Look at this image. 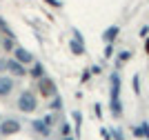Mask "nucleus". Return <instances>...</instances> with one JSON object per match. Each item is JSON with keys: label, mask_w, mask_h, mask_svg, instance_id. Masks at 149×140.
<instances>
[{"label": "nucleus", "mask_w": 149, "mask_h": 140, "mask_svg": "<svg viewBox=\"0 0 149 140\" xmlns=\"http://www.w3.org/2000/svg\"><path fill=\"white\" fill-rule=\"evenodd\" d=\"M111 114L116 118L123 114V104H120V76L111 73Z\"/></svg>", "instance_id": "f257e3e1"}, {"label": "nucleus", "mask_w": 149, "mask_h": 140, "mask_svg": "<svg viewBox=\"0 0 149 140\" xmlns=\"http://www.w3.org/2000/svg\"><path fill=\"white\" fill-rule=\"evenodd\" d=\"M36 107H38V96L29 89H25L18 96V109L25 111V114H31V111H36Z\"/></svg>", "instance_id": "f03ea898"}, {"label": "nucleus", "mask_w": 149, "mask_h": 140, "mask_svg": "<svg viewBox=\"0 0 149 140\" xmlns=\"http://www.w3.org/2000/svg\"><path fill=\"white\" fill-rule=\"evenodd\" d=\"M36 89H38V93H40V96H49V98H54V96H56V82H54L51 78H47V76L38 78Z\"/></svg>", "instance_id": "7ed1b4c3"}, {"label": "nucleus", "mask_w": 149, "mask_h": 140, "mask_svg": "<svg viewBox=\"0 0 149 140\" xmlns=\"http://www.w3.org/2000/svg\"><path fill=\"white\" fill-rule=\"evenodd\" d=\"M20 131V122L16 118H2L0 122V136H13Z\"/></svg>", "instance_id": "20e7f679"}, {"label": "nucleus", "mask_w": 149, "mask_h": 140, "mask_svg": "<svg viewBox=\"0 0 149 140\" xmlns=\"http://www.w3.org/2000/svg\"><path fill=\"white\" fill-rule=\"evenodd\" d=\"M13 60H18V62H22V65H31V62L36 60L33 58V54H31L29 49H25V47H13Z\"/></svg>", "instance_id": "39448f33"}, {"label": "nucleus", "mask_w": 149, "mask_h": 140, "mask_svg": "<svg viewBox=\"0 0 149 140\" xmlns=\"http://www.w3.org/2000/svg\"><path fill=\"white\" fill-rule=\"evenodd\" d=\"M7 71L11 73V76H18V78L27 76V67L18 60H7Z\"/></svg>", "instance_id": "423d86ee"}, {"label": "nucleus", "mask_w": 149, "mask_h": 140, "mask_svg": "<svg viewBox=\"0 0 149 140\" xmlns=\"http://www.w3.org/2000/svg\"><path fill=\"white\" fill-rule=\"evenodd\" d=\"M13 89V78L9 76H0V98H7Z\"/></svg>", "instance_id": "0eeeda50"}, {"label": "nucleus", "mask_w": 149, "mask_h": 140, "mask_svg": "<svg viewBox=\"0 0 149 140\" xmlns=\"http://www.w3.org/2000/svg\"><path fill=\"white\" fill-rule=\"evenodd\" d=\"M27 73H29L33 80L42 78V76H45V65H42V62H38V60H33V62H31V69H29Z\"/></svg>", "instance_id": "6e6552de"}, {"label": "nucleus", "mask_w": 149, "mask_h": 140, "mask_svg": "<svg viewBox=\"0 0 149 140\" xmlns=\"http://www.w3.org/2000/svg\"><path fill=\"white\" fill-rule=\"evenodd\" d=\"M31 129H33L36 134H40V136H49V131H51V127L45 125V120H33L31 122Z\"/></svg>", "instance_id": "1a4fd4ad"}, {"label": "nucleus", "mask_w": 149, "mask_h": 140, "mask_svg": "<svg viewBox=\"0 0 149 140\" xmlns=\"http://www.w3.org/2000/svg\"><path fill=\"white\" fill-rule=\"evenodd\" d=\"M118 31H120V29L116 27V24H113V27H109V29H107L105 33H102V38H105V42H107V45H111L113 40H116V36H118Z\"/></svg>", "instance_id": "9d476101"}, {"label": "nucleus", "mask_w": 149, "mask_h": 140, "mask_svg": "<svg viewBox=\"0 0 149 140\" xmlns=\"http://www.w3.org/2000/svg\"><path fill=\"white\" fill-rule=\"evenodd\" d=\"M69 49H71V54H76V56H82L85 54V45L80 42V40H71V42H69Z\"/></svg>", "instance_id": "9b49d317"}, {"label": "nucleus", "mask_w": 149, "mask_h": 140, "mask_svg": "<svg viewBox=\"0 0 149 140\" xmlns=\"http://www.w3.org/2000/svg\"><path fill=\"white\" fill-rule=\"evenodd\" d=\"M49 107H51L54 111H60V109H62V98L58 96V93L54 96V100H51V104H49Z\"/></svg>", "instance_id": "f8f14e48"}, {"label": "nucleus", "mask_w": 149, "mask_h": 140, "mask_svg": "<svg viewBox=\"0 0 149 140\" xmlns=\"http://www.w3.org/2000/svg\"><path fill=\"white\" fill-rule=\"evenodd\" d=\"M0 47L5 49V51H13V47H16V45H13V38H5V40L0 42Z\"/></svg>", "instance_id": "ddd939ff"}, {"label": "nucleus", "mask_w": 149, "mask_h": 140, "mask_svg": "<svg viewBox=\"0 0 149 140\" xmlns=\"http://www.w3.org/2000/svg\"><path fill=\"white\" fill-rule=\"evenodd\" d=\"M131 58V54L129 51H120V56H118V65H123V62H127Z\"/></svg>", "instance_id": "4468645a"}, {"label": "nucleus", "mask_w": 149, "mask_h": 140, "mask_svg": "<svg viewBox=\"0 0 149 140\" xmlns=\"http://www.w3.org/2000/svg\"><path fill=\"white\" fill-rule=\"evenodd\" d=\"M74 120H76V129H80V122H82L80 111H74Z\"/></svg>", "instance_id": "2eb2a0df"}, {"label": "nucleus", "mask_w": 149, "mask_h": 140, "mask_svg": "<svg viewBox=\"0 0 149 140\" xmlns=\"http://www.w3.org/2000/svg\"><path fill=\"white\" fill-rule=\"evenodd\" d=\"M134 91H140V80H138V76H134Z\"/></svg>", "instance_id": "dca6fc26"}, {"label": "nucleus", "mask_w": 149, "mask_h": 140, "mask_svg": "<svg viewBox=\"0 0 149 140\" xmlns=\"http://www.w3.org/2000/svg\"><path fill=\"white\" fill-rule=\"evenodd\" d=\"M62 134H65V136H69V134H71V127H69L67 122H62Z\"/></svg>", "instance_id": "f3484780"}, {"label": "nucleus", "mask_w": 149, "mask_h": 140, "mask_svg": "<svg viewBox=\"0 0 149 140\" xmlns=\"http://www.w3.org/2000/svg\"><path fill=\"white\" fill-rule=\"evenodd\" d=\"M45 2H47V5H51V7H62L60 0H45Z\"/></svg>", "instance_id": "a211bd4d"}, {"label": "nucleus", "mask_w": 149, "mask_h": 140, "mask_svg": "<svg viewBox=\"0 0 149 140\" xmlns=\"http://www.w3.org/2000/svg\"><path fill=\"white\" fill-rule=\"evenodd\" d=\"M42 120H45V125H49V127H54V116H45Z\"/></svg>", "instance_id": "6ab92c4d"}, {"label": "nucleus", "mask_w": 149, "mask_h": 140, "mask_svg": "<svg viewBox=\"0 0 149 140\" xmlns=\"http://www.w3.org/2000/svg\"><path fill=\"white\" fill-rule=\"evenodd\" d=\"M113 140H123V134H120V129H113Z\"/></svg>", "instance_id": "aec40b11"}, {"label": "nucleus", "mask_w": 149, "mask_h": 140, "mask_svg": "<svg viewBox=\"0 0 149 140\" xmlns=\"http://www.w3.org/2000/svg\"><path fill=\"white\" fill-rule=\"evenodd\" d=\"M111 51H113L111 45H107V47H105V58H111Z\"/></svg>", "instance_id": "412c9836"}, {"label": "nucleus", "mask_w": 149, "mask_h": 140, "mask_svg": "<svg viewBox=\"0 0 149 140\" xmlns=\"http://www.w3.org/2000/svg\"><path fill=\"white\" fill-rule=\"evenodd\" d=\"M2 71H7V60H5V58H0V73H2Z\"/></svg>", "instance_id": "4be33fe9"}, {"label": "nucleus", "mask_w": 149, "mask_h": 140, "mask_svg": "<svg viewBox=\"0 0 149 140\" xmlns=\"http://www.w3.org/2000/svg\"><path fill=\"white\" fill-rule=\"evenodd\" d=\"M100 134H102V138H105V140H109V138H111V134H109V131H107V129H102V131H100Z\"/></svg>", "instance_id": "5701e85b"}, {"label": "nucleus", "mask_w": 149, "mask_h": 140, "mask_svg": "<svg viewBox=\"0 0 149 140\" xmlns=\"http://www.w3.org/2000/svg\"><path fill=\"white\" fill-rule=\"evenodd\" d=\"M65 140H74V138H71V136H65Z\"/></svg>", "instance_id": "b1692460"}, {"label": "nucleus", "mask_w": 149, "mask_h": 140, "mask_svg": "<svg viewBox=\"0 0 149 140\" xmlns=\"http://www.w3.org/2000/svg\"><path fill=\"white\" fill-rule=\"evenodd\" d=\"M147 54H149V40H147Z\"/></svg>", "instance_id": "393cba45"}, {"label": "nucleus", "mask_w": 149, "mask_h": 140, "mask_svg": "<svg viewBox=\"0 0 149 140\" xmlns=\"http://www.w3.org/2000/svg\"><path fill=\"white\" fill-rule=\"evenodd\" d=\"M0 42H2V36H0Z\"/></svg>", "instance_id": "a878e982"}, {"label": "nucleus", "mask_w": 149, "mask_h": 140, "mask_svg": "<svg viewBox=\"0 0 149 140\" xmlns=\"http://www.w3.org/2000/svg\"><path fill=\"white\" fill-rule=\"evenodd\" d=\"M45 140H51V138H45Z\"/></svg>", "instance_id": "bb28decb"}, {"label": "nucleus", "mask_w": 149, "mask_h": 140, "mask_svg": "<svg viewBox=\"0 0 149 140\" xmlns=\"http://www.w3.org/2000/svg\"><path fill=\"white\" fill-rule=\"evenodd\" d=\"M0 122H2V118H0Z\"/></svg>", "instance_id": "cd10ccee"}, {"label": "nucleus", "mask_w": 149, "mask_h": 140, "mask_svg": "<svg viewBox=\"0 0 149 140\" xmlns=\"http://www.w3.org/2000/svg\"><path fill=\"white\" fill-rule=\"evenodd\" d=\"M145 140H147V138H145Z\"/></svg>", "instance_id": "c85d7f7f"}]
</instances>
